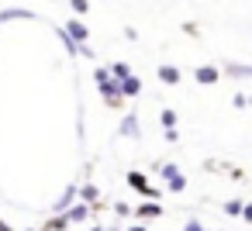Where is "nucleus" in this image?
<instances>
[{
    "instance_id": "obj_1",
    "label": "nucleus",
    "mask_w": 252,
    "mask_h": 231,
    "mask_svg": "<svg viewBox=\"0 0 252 231\" xmlns=\"http://www.w3.org/2000/svg\"><path fill=\"white\" fill-rule=\"evenodd\" d=\"M94 87L100 90V97H104L107 107H121V104H125L121 83L111 76V66H97V69H94Z\"/></svg>"
},
{
    "instance_id": "obj_2",
    "label": "nucleus",
    "mask_w": 252,
    "mask_h": 231,
    "mask_svg": "<svg viewBox=\"0 0 252 231\" xmlns=\"http://www.w3.org/2000/svg\"><path fill=\"white\" fill-rule=\"evenodd\" d=\"M156 173L166 179V190H173V193H183L187 190V176H183V169L176 162H156Z\"/></svg>"
},
{
    "instance_id": "obj_3",
    "label": "nucleus",
    "mask_w": 252,
    "mask_h": 231,
    "mask_svg": "<svg viewBox=\"0 0 252 231\" xmlns=\"http://www.w3.org/2000/svg\"><path fill=\"white\" fill-rule=\"evenodd\" d=\"M125 179H128V186H131L135 193H142L145 200H159V186H152V183L145 179V173H128Z\"/></svg>"
},
{
    "instance_id": "obj_4",
    "label": "nucleus",
    "mask_w": 252,
    "mask_h": 231,
    "mask_svg": "<svg viewBox=\"0 0 252 231\" xmlns=\"http://www.w3.org/2000/svg\"><path fill=\"white\" fill-rule=\"evenodd\" d=\"M118 135H121V138H131V142H138V138H142V121H138V111H128V114L121 117Z\"/></svg>"
},
{
    "instance_id": "obj_5",
    "label": "nucleus",
    "mask_w": 252,
    "mask_h": 231,
    "mask_svg": "<svg viewBox=\"0 0 252 231\" xmlns=\"http://www.w3.org/2000/svg\"><path fill=\"white\" fill-rule=\"evenodd\" d=\"M156 217H162V203H159V200H142V203L135 207V221H138V224L156 221Z\"/></svg>"
},
{
    "instance_id": "obj_6",
    "label": "nucleus",
    "mask_w": 252,
    "mask_h": 231,
    "mask_svg": "<svg viewBox=\"0 0 252 231\" xmlns=\"http://www.w3.org/2000/svg\"><path fill=\"white\" fill-rule=\"evenodd\" d=\"M94 214H97V207L76 203V207H69V210H66V221H69V228H80V224H87V221H90Z\"/></svg>"
},
{
    "instance_id": "obj_7",
    "label": "nucleus",
    "mask_w": 252,
    "mask_h": 231,
    "mask_svg": "<svg viewBox=\"0 0 252 231\" xmlns=\"http://www.w3.org/2000/svg\"><path fill=\"white\" fill-rule=\"evenodd\" d=\"M63 28H66V35H69V38H73L76 45H87V38H90V28H87V25H83L80 18H69V21H66Z\"/></svg>"
},
{
    "instance_id": "obj_8",
    "label": "nucleus",
    "mask_w": 252,
    "mask_h": 231,
    "mask_svg": "<svg viewBox=\"0 0 252 231\" xmlns=\"http://www.w3.org/2000/svg\"><path fill=\"white\" fill-rule=\"evenodd\" d=\"M221 76H224V69H218V66H197V69H193V80H197L200 87H214Z\"/></svg>"
},
{
    "instance_id": "obj_9",
    "label": "nucleus",
    "mask_w": 252,
    "mask_h": 231,
    "mask_svg": "<svg viewBox=\"0 0 252 231\" xmlns=\"http://www.w3.org/2000/svg\"><path fill=\"white\" fill-rule=\"evenodd\" d=\"M38 14L32 7H4L0 11V25H7V21H35Z\"/></svg>"
},
{
    "instance_id": "obj_10",
    "label": "nucleus",
    "mask_w": 252,
    "mask_h": 231,
    "mask_svg": "<svg viewBox=\"0 0 252 231\" xmlns=\"http://www.w3.org/2000/svg\"><path fill=\"white\" fill-rule=\"evenodd\" d=\"M224 76H231V80H252V62H235V59H228V62H224Z\"/></svg>"
},
{
    "instance_id": "obj_11",
    "label": "nucleus",
    "mask_w": 252,
    "mask_h": 231,
    "mask_svg": "<svg viewBox=\"0 0 252 231\" xmlns=\"http://www.w3.org/2000/svg\"><path fill=\"white\" fill-rule=\"evenodd\" d=\"M156 76H159V83H166V87H176V83L183 80V73H180L176 66H169V62H162V66L156 69Z\"/></svg>"
},
{
    "instance_id": "obj_12",
    "label": "nucleus",
    "mask_w": 252,
    "mask_h": 231,
    "mask_svg": "<svg viewBox=\"0 0 252 231\" xmlns=\"http://www.w3.org/2000/svg\"><path fill=\"white\" fill-rule=\"evenodd\" d=\"M80 203H87V207H97V203H100V186H94V183H83V186H80Z\"/></svg>"
},
{
    "instance_id": "obj_13",
    "label": "nucleus",
    "mask_w": 252,
    "mask_h": 231,
    "mask_svg": "<svg viewBox=\"0 0 252 231\" xmlns=\"http://www.w3.org/2000/svg\"><path fill=\"white\" fill-rule=\"evenodd\" d=\"M111 76H114L118 83H125V80H131L135 73H131V66H128V62H111Z\"/></svg>"
},
{
    "instance_id": "obj_14",
    "label": "nucleus",
    "mask_w": 252,
    "mask_h": 231,
    "mask_svg": "<svg viewBox=\"0 0 252 231\" xmlns=\"http://www.w3.org/2000/svg\"><path fill=\"white\" fill-rule=\"evenodd\" d=\"M159 121H162V128H166V131H173V128L180 124V114H176L173 107H162V111H159Z\"/></svg>"
},
{
    "instance_id": "obj_15",
    "label": "nucleus",
    "mask_w": 252,
    "mask_h": 231,
    "mask_svg": "<svg viewBox=\"0 0 252 231\" xmlns=\"http://www.w3.org/2000/svg\"><path fill=\"white\" fill-rule=\"evenodd\" d=\"M45 231H69V221H66V214H49V221H45Z\"/></svg>"
},
{
    "instance_id": "obj_16",
    "label": "nucleus",
    "mask_w": 252,
    "mask_h": 231,
    "mask_svg": "<svg viewBox=\"0 0 252 231\" xmlns=\"http://www.w3.org/2000/svg\"><path fill=\"white\" fill-rule=\"evenodd\" d=\"M121 93H125V100H128V97H138V93H142V80H138V76L125 80V83H121Z\"/></svg>"
},
{
    "instance_id": "obj_17",
    "label": "nucleus",
    "mask_w": 252,
    "mask_h": 231,
    "mask_svg": "<svg viewBox=\"0 0 252 231\" xmlns=\"http://www.w3.org/2000/svg\"><path fill=\"white\" fill-rule=\"evenodd\" d=\"M242 210H245L242 200H224V214H228V217H242Z\"/></svg>"
},
{
    "instance_id": "obj_18",
    "label": "nucleus",
    "mask_w": 252,
    "mask_h": 231,
    "mask_svg": "<svg viewBox=\"0 0 252 231\" xmlns=\"http://www.w3.org/2000/svg\"><path fill=\"white\" fill-rule=\"evenodd\" d=\"M114 214L125 221V217H135V207H131V203H125V200H118V203H114Z\"/></svg>"
},
{
    "instance_id": "obj_19",
    "label": "nucleus",
    "mask_w": 252,
    "mask_h": 231,
    "mask_svg": "<svg viewBox=\"0 0 252 231\" xmlns=\"http://www.w3.org/2000/svg\"><path fill=\"white\" fill-rule=\"evenodd\" d=\"M231 107H238V111H242V107H252V97H249V93H235V97H231Z\"/></svg>"
},
{
    "instance_id": "obj_20",
    "label": "nucleus",
    "mask_w": 252,
    "mask_h": 231,
    "mask_svg": "<svg viewBox=\"0 0 252 231\" xmlns=\"http://www.w3.org/2000/svg\"><path fill=\"white\" fill-rule=\"evenodd\" d=\"M183 231H207V228H204L197 217H187V221H183Z\"/></svg>"
},
{
    "instance_id": "obj_21",
    "label": "nucleus",
    "mask_w": 252,
    "mask_h": 231,
    "mask_svg": "<svg viewBox=\"0 0 252 231\" xmlns=\"http://www.w3.org/2000/svg\"><path fill=\"white\" fill-rule=\"evenodd\" d=\"M69 11H73V14H87V11H90V4H87V0H73Z\"/></svg>"
},
{
    "instance_id": "obj_22",
    "label": "nucleus",
    "mask_w": 252,
    "mask_h": 231,
    "mask_svg": "<svg viewBox=\"0 0 252 231\" xmlns=\"http://www.w3.org/2000/svg\"><path fill=\"white\" fill-rule=\"evenodd\" d=\"M87 231H121V228L118 224H90Z\"/></svg>"
},
{
    "instance_id": "obj_23",
    "label": "nucleus",
    "mask_w": 252,
    "mask_h": 231,
    "mask_svg": "<svg viewBox=\"0 0 252 231\" xmlns=\"http://www.w3.org/2000/svg\"><path fill=\"white\" fill-rule=\"evenodd\" d=\"M125 38H128V42H138V31H135V28L128 25V28H125Z\"/></svg>"
},
{
    "instance_id": "obj_24",
    "label": "nucleus",
    "mask_w": 252,
    "mask_h": 231,
    "mask_svg": "<svg viewBox=\"0 0 252 231\" xmlns=\"http://www.w3.org/2000/svg\"><path fill=\"white\" fill-rule=\"evenodd\" d=\"M242 221H245V224H252V203H245V210H242Z\"/></svg>"
},
{
    "instance_id": "obj_25",
    "label": "nucleus",
    "mask_w": 252,
    "mask_h": 231,
    "mask_svg": "<svg viewBox=\"0 0 252 231\" xmlns=\"http://www.w3.org/2000/svg\"><path fill=\"white\" fill-rule=\"evenodd\" d=\"M125 231H149V228H145V224H138V221H131V224H128Z\"/></svg>"
},
{
    "instance_id": "obj_26",
    "label": "nucleus",
    "mask_w": 252,
    "mask_h": 231,
    "mask_svg": "<svg viewBox=\"0 0 252 231\" xmlns=\"http://www.w3.org/2000/svg\"><path fill=\"white\" fill-rule=\"evenodd\" d=\"M0 231H11V224H7L4 217H0Z\"/></svg>"
},
{
    "instance_id": "obj_27",
    "label": "nucleus",
    "mask_w": 252,
    "mask_h": 231,
    "mask_svg": "<svg viewBox=\"0 0 252 231\" xmlns=\"http://www.w3.org/2000/svg\"><path fill=\"white\" fill-rule=\"evenodd\" d=\"M25 231H35V228H25Z\"/></svg>"
}]
</instances>
